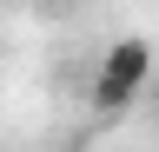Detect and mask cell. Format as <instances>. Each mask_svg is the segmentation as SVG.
Returning <instances> with one entry per match:
<instances>
[{
  "instance_id": "cell-1",
  "label": "cell",
  "mask_w": 159,
  "mask_h": 152,
  "mask_svg": "<svg viewBox=\"0 0 159 152\" xmlns=\"http://www.w3.org/2000/svg\"><path fill=\"white\" fill-rule=\"evenodd\" d=\"M152 66H159V53H152V40H146V33H119V40L99 53V66H93V106H99V112L133 106L139 93H146Z\"/></svg>"
},
{
  "instance_id": "cell-2",
  "label": "cell",
  "mask_w": 159,
  "mask_h": 152,
  "mask_svg": "<svg viewBox=\"0 0 159 152\" xmlns=\"http://www.w3.org/2000/svg\"><path fill=\"white\" fill-rule=\"evenodd\" d=\"M146 93H152V106H159V66H152V80H146Z\"/></svg>"
}]
</instances>
